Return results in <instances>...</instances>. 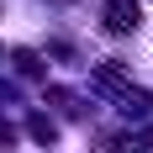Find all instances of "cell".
<instances>
[{
    "instance_id": "obj_1",
    "label": "cell",
    "mask_w": 153,
    "mask_h": 153,
    "mask_svg": "<svg viewBox=\"0 0 153 153\" xmlns=\"http://www.w3.org/2000/svg\"><path fill=\"white\" fill-rule=\"evenodd\" d=\"M137 5H132V0H111V5H106V27L111 32H132V27H137Z\"/></svg>"
}]
</instances>
